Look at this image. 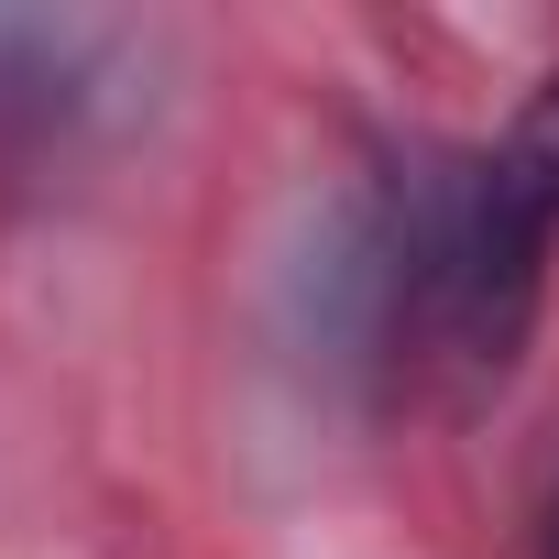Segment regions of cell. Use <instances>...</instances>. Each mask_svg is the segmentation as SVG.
I'll list each match as a JSON object with an SVG mask.
<instances>
[{
	"label": "cell",
	"instance_id": "cell-1",
	"mask_svg": "<svg viewBox=\"0 0 559 559\" xmlns=\"http://www.w3.org/2000/svg\"><path fill=\"white\" fill-rule=\"evenodd\" d=\"M548 252H559V88L472 165L439 187H406V209L373 230L362 297L373 341L417 373L493 384L548 297Z\"/></svg>",
	"mask_w": 559,
	"mask_h": 559
}]
</instances>
